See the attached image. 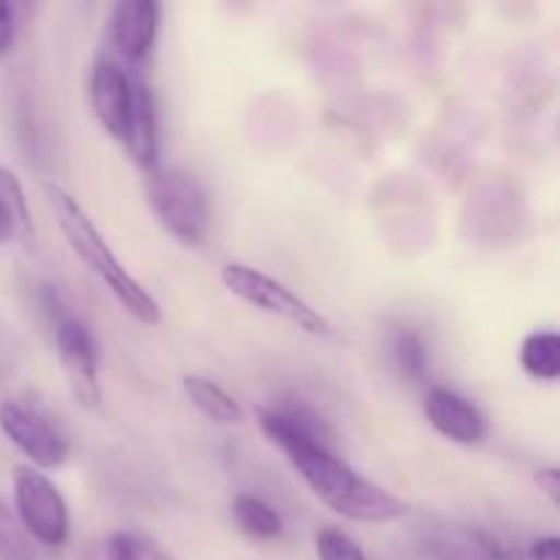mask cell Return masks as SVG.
Listing matches in <instances>:
<instances>
[{
	"label": "cell",
	"mask_w": 560,
	"mask_h": 560,
	"mask_svg": "<svg viewBox=\"0 0 560 560\" xmlns=\"http://www.w3.org/2000/svg\"><path fill=\"white\" fill-rule=\"evenodd\" d=\"M257 421L262 435L288 457L306 487L331 512L355 523H392L408 514V503L355 474L331 452V430L304 402L288 399L277 408H260Z\"/></svg>",
	"instance_id": "6da1fadb"
},
{
	"label": "cell",
	"mask_w": 560,
	"mask_h": 560,
	"mask_svg": "<svg viewBox=\"0 0 560 560\" xmlns=\"http://www.w3.org/2000/svg\"><path fill=\"white\" fill-rule=\"evenodd\" d=\"M47 197L49 206H52L55 222L60 224V233H63L66 244L74 252L77 260H80L93 277L102 279V282L107 284L109 293L118 299V304L124 306L135 320L145 323V326H156V323L162 320L156 299L126 271L124 262L115 257V252L109 249V244L104 241V235L98 233L93 219L85 213V208L58 184H47Z\"/></svg>",
	"instance_id": "7a4b0ae2"
},
{
	"label": "cell",
	"mask_w": 560,
	"mask_h": 560,
	"mask_svg": "<svg viewBox=\"0 0 560 560\" xmlns=\"http://www.w3.org/2000/svg\"><path fill=\"white\" fill-rule=\"evenodd\" d=\"M145 175L148 206L164 233L186 249L200 246L211 228V208L200 178L184 167H159V164Z\"/></svg>",
	"instance_id": "3957f363"
},
{
	"label": "cell",
	"mask_w": 560,
	"mask_h": 560,
	"mask_svg": "<svg viewBox=\"0 0 560 560\" xmlns=\"http://www.w3.org/2000/svg\"><path fill=\"white\" fill-rule=\"evenodd\" d=\"M219 277H222V284L235 299L293 323L310 337H328L331 334V326L315 306L306 304L299 293H293L279 279L268 277L266 271H257V268L244 266V262H228V266H222Z\"/></svg>",
	"instance_id": "277c9868"
},
{
	"label": "cell",
	"mask_w": 560,
	"mask_h": 560,
	"mask_svg": "<svg viewBox=\"0 0 560 560\" xmlns=\"http://www.w3.org/2000/svg\"><path fill=\"white\" fill-rule=\"evenodd\" d=\"M16 520L25 534L44 547H60L69 539V506L49 476L36 465L14 468Z\"/></svg>",
	"instance_id": "5b68a950"
},
{
	"label": "cell",
	"mask_w": 560,
	"mask_h": 560,
	"mask_svg": "<svg viewBox=\"0 0 560 560\" xmlns=\"http://www.w3.org/2000/svg\"><path fill=\"white\" fill-rule=\"evenodd\" d=\"M55 342H58L60 370L74 402L85 410H96L102 405V383H98V355L91 331L80 320L63 315L55 320Z\"/></svg>",
	"instance_id": "8992f818"
},
{
	"label": "cell",
	"mask_w": 560,
	"mask_h": 560,
	"mask_svg": "<svg viewBox=\"0 0 560 560\" xmlns=\"http://www.w3.org/2000/svg\"><path fill=\"white\" fill-rule=\"evenodd\" d=\"M0 430L36 468L52 470L69 459V441L42 413L14 399L0 402Z\"/></svg>",
	"instance_id": "52a82bcc"
},
{
	"label": "cell",
	"mask_w": 560,
	"mask_h": 560,
	"mask_svg": "<svg viewBox=\"0 0 560 560\" xmlns=\"http://www.w3.org/2000/svg\"><path fill=\"white\" fill-rule=\"evenodd\" d=\"M88 93H91V109L98 124H102V129L113 140H124L131 113V98H135V82L129 80L124 66L109 58V55H102L93 63Z\"/></svg>",
	"instance_id": "ba28073f"
},
{
	"label": "cell",
	"mask_w": 560,
	"mask_h": 560,
	"mask_svg": "<svg viewBox=\"0 0 560 560\" xmlns=\"http://www.w3.org/2000/svg\"><path fill=\"white\" fill-rule=\"evenodd\" d=\"M109 31L120 58L140 63L156 44L159 0H115Z\"/></svg>",
	"instance_id": "9c48e42d"
},
{
	"label": "cell",
	"mask_w": 560,
	"mask_h": 560,
	"mask_svg": "<svg viewBox=\"0 0 560 560\" xmlns=\"http://www.w3.org/2000/svg\"><path fill=\"white\" fill-rule=\"evenodd\" d=\"M424 413L427 421L443 438L459 443V446H474L487 432L485 416L479 413V408L470 405L465 397H459L457 392H452V388H430L424 399Z\"/></svg>",
	"instance_id": "30bf717a"
},
{
	"label": "cell",
	"mask_w": 560,
	"mask_h": 560,
	"mask_svg": "<svg viewBox=\"0 0 560 560\" xmlns=\"http://www.w3.org/2000/svg\"><path fill=\"white\" fill-rule=\"evenodd\" d=\"M131 162L140 170H153L159 162V115L156 98L148 85H135V98H131L129 124L120 140Z\"/></svg>",
	"instance_id": "8fae6325"
},
{
	"label": "cell",
	"mask_w": 560,
	"mask_h": 560,
	"mask_svg": "<svg viewBox=\"0 0 560 560\" xmlns=\"http://www.w3.org/2000/svg\"><path fill=\"white\" fill-rule=\"evenodd\" d=\"M33 235L36 228H33L25 186L9 167L0 164V241L14 238L22 246H31Z\"/></svg>",
	"instance_id": "7c38bea8"
},
{
	"label": "cell",
	"mask_w": 560,
	"mask_h": 560,
	"mask_svg": "<svg viewBox=\"0 0 560 560\" xmlns=\"http://www.w3.org/2000/svg\"><path fill=\"white\" fill-rule=\"evenodd\" d=\"M184 392L189 402L200 410L206 419L217 421V424L235 427L244 421V408L233 394L224 392L217 381H208L202 375H186L184 377Z\"/></svg>",
	"instance_id": "4fadbf2b"
},
{
	"label": "cell",
	"mask_w": 560,
	"mask_h": 560,
	"mask_svg": "<svg viewBox=\"0 0 560 560\" xmlns=\"http://www.w3.org/2000/svg\"><path fill=\"white\" fill-rule=\"evenodd\" d=\"M520 366L525 375L541 383H556L560 377V337L556 331H534L520 345Z\"/></svg>",
	"instance_id": "5bb4252c"
},
{
	"label": "cell",
	"mask_w": 560,
	"mask_h": 560,
	"mask_svg": "<svg viewBox=\"0 0 560 560\" xmlns=\"http://www.w3.org/2000/svg\"><path fill=\"white\" fill-rule=\"evenodd\" d=\"M233 517L238 528L252 539H277V536H282L284 525L277 509H271L255 495H235Z\"/></svg>",
	"instance_id": "9a60e30c"
},
{
	"label": "cell",
	"mask_w": 560,
	"mask_h": 560,
	"mask_svg": "<svg viewBox=\"0 0 560 560\" xmlns=\"http://www.w3.org/2000/svg\"><path fill=\"white\" fill-rule=\"evenodd\" d=\"M392 361L394 370L405 377V381H421L430 366V353L427 345L413 328H399L392 339Z\"/></svg>",
	"instance_id": "2e32d148"
},
{
	"label": "cell",
	"mask_w": 560,
	"mask_h": 560,
	"mask_svg": "<svg viewBox=\"0 0 560 560\" xmlns=\"http://www.w3.org/2000/svg\"><path fill=\"white\" fill-rule=\"evenodd\" d=\"M0 560H36L31 536L3 501H0Z\"/></svg>",
	"instance_id": "e0dca14e"
},
{
	"label": "cell",
	"mask_w": 560,
	"mask_h": 560,
	"mask_svg": "<svg viewBox=\"0 0 560 560\" xmlns=\"http://www.w3.org/2000/svg\"><path fill=\"white\" fill-rule=\"evenodd\" d=\"M320 560H366L361 547L348 534L337 528H323L315 539Z\"/></svg>",
	"instance_id": "ac0fdd59"
},
{
	"label": "cell",
	"mask_w": 560,
	"mask_h": 560,
	"mask_svg": "<svg viewBox=\"0 0 560 560\" xmlns=\"http://www.w3.org/2000/svg\"><path fill=\"white\" fill-rule=\"evenodd\" d=\"M11 44H14V9L11 0H0V60L9 55Z\"/></svg>",
	"instance_id": "d6986e66"
},
{
	"label": "cell",
	"mask_w": 560,
	"mask_h": 560,
	"mask_svg": "<svg viewBox=\"0 0 560 560\" xmlns=\"http://www.w3.org/2000/svg\"><path fill=\"white\" fill-rule=\"evenodd\" d=\"M131 560H173V556H167L156 541L145 539L140 534H131Z\"/></svg>",
	"instance_id": "ffe728a7"
},
{
	"label": "cell",
	"mask_w": 560,
	"mask_h": 560,
	"mask_svg": "<svg viewBox=\"0 0 560 560\" xmlns=\"http://www.w3.org/2000/svg\"><path fill=\"white\" fill-rule=\"evenodd\" d=\"M528 560H560L558 536H541L528 547Z\"/></svg>",
	"instance_id": "44dd1931"
},
{
	"label": "cell",
	"mask_w": 560,
	"mask_h": 560,
	"mask_svg": "<svg viewBox=\"0 0 560 560\" xmlns=\"http://www.w3.org/2000/svg\"><path fill=\"white\" fill-rule=\"evenodd\" d=\"M534 481H536V487H539V490L550 498V503H556L558 506V501H560V474L558 470L556 468L536 470Z\"/></svg>",
	"instance_id": "7402d4cb"
},
{
	"label": "cell",
	"mask_w": 560,
	"mask_h": 560,
	"mask_svg": "<svg viewBox=\"0 0 560 560\" xmlns=\"http://www.w3.org/2000/svg\"><path fill=\"white\" fill-rule=\"evenodd\" d=\"M107 560H131V534L109 536Z\"/></svg>",
	"instance_id": "603a6c76"
},
{
	"label": "cell",
	"mask_w": 560,
	"mask_h": 560,
	"mask_svg": "<svg viewBox=\"0 0 560 560\" xmlns=\"http://www.w3.org/2000/svg\"><path fill=\"white\" fill-rule=\"evenodd\" d=\"M25 3H27V0H25Z\"/></svg>",
	"instance_id": "cb8c5ba5"
}]
</instances>
